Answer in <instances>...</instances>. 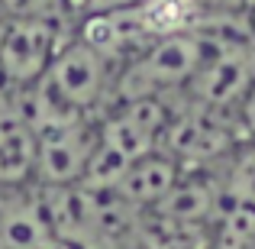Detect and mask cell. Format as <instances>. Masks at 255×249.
<instances>
[{
  "mask_svg": "<svg viewBox=\"0 0 255 249\" xmlns=\"http://www.w3.org/2000/svg\"><path fill=\"white\" fill-rule=\"evenodd\" d=\"M204 58H207V36L200 29L155 39L123 65L117 78L120 104L132 97H152V94H165V97L171 91L184 94V87L197 75Z\"/></svg>",
  "mask_w": 255,
  "mask_h": 249,
  "instance_id": "obj_1",
  "label": "cell"
},
{
  "mask_svg": "<svg viewBox=\"0 0 255 249\" xmlns=\"http://www.w3.org/2000/svg\"><path fill=\"white\" fill-rule=\"evenodd\" d=\"M236 146L239 133L233 113L207 110L197 104H181L174 110L171 123L165 126L162 139H158V149L171 156L184 172L220 165Z\"/></svg>",
  "mask_w": 255,
  "mask_h": 249,
  "instance_id": "obj_2",
  "label": "cell"
},
{
  "mask_svg": "<svg viewBox=\"0 0 255 249\" xmlns=\"http://www.w3.org/2000/svg\"><path fill=\"white\" fill-rule=\"evenodd\" d=\"M39 87L52 100L68 107V110L87 113L91 107H97L107 97V87H110V58L94 52L81 39L62 42L55 58H52V65L45 68Z\"/></svg>",
  "mask_w": 255,
  "mask_h": 249,
  "instance_id": "obj_3",
  "label": "cell"
},
{
  "mask_svg": "<svg viewBox=\"0 0 255 249\" xmlns=\"http://www.w3.org/2000/svg\"><path fill=\"white\" fill-rule=\"evenodd\" d=\"M58 45L55 19H6L0 26V81L13 87L42 81Z\"/></svg>",
  "mask_w": 255,
  "mask_h": 249,
  "instance_id": "obj_4",
  "label": "cell"
},
{
  "mask_svg": "<svg viewBox=\"0 0 255 249\" xmlns=\"http://www.w3.org/2000/svg\"><path fill=\"white\" fill-rule=\"evenodd\" d=\"M97 143V130L87 123L62 126V130L39 133V149H36V181L45 188H68L78 185L84 175L87 156Z\"/></svg>",
  "mask_w": 255,
  "mask_h": 249,
  "instance_id": "obj_5",
  "label": "cell"
},
{
  "mask_svg": "<svg viewBox=\"0 0 255 249\" xmlns=\"http://www.w3.org/2000/svg\"><path fill=\"white\" fill-rule=\"evenodd\" d=\"M220 204H223V191L220 181L207 178L204 172H181V178L174 181V188L152 207L158 220L181 227H204L217 217Z\"/></svg>",
  "mask_w": 255,
  "mask_h": 249,
  "instance_id": "obj_6",
  "label": "cell"
},
{
  "mask_svg": "<svg viewBox=\"0 0 255 249\" xmlns=\"http://www.w3.org/2000/svg\"><path fill=\"white\" fill-rule=\"evenodd\" d=\"M181 172H184V168L174 162L171 156H165L162 149H155V152H149V156L129 162L123 181L117 185L113 194H117L120 201H126L129 207H136V211H152V207L174 188V181L181 178Z\"/></svg>",
  "mask_w": 255,
  "mask_h": 249,
  "instance_id": "obj_7",
  "label": "cell"
},
{
  "mask_svg": "<svg viewBox=\"0 0 255 249\" xmlns=\"http://www.w3.org/2000/svg\"><path fill=\"white\" fill-rule=\"evenodd\" d=\"M39 136L16 107H0V188H19L36 178Z\"/></svg>",
  "mask_w": 255,
  "mask_h": 249,
  "instance_id": "obj_8",
  "label": "cell"
},
{
  "mask_svg": "<svg viewBox=\"0 0 255 249\" xmlns=\"http://www.w3.org/2000/svg\"><path fill=\"white\" fill-rule=\"evenodd\" d=\"M220 165H223V178H220L223 201L255 207V143H239Z\"/></svg>",
  "mask_w": 255,
  "mask_h": 249,
  "instance_id": "obj_9",
  "label": "cell"
},
{
  "mask_svg": "<svg viewBox=\"0 0 255 249\" xmlns=\"http://www.w3.org/2000/svg\"><path fill=\"white\" fill-rule=\"evenodd\" d=\"M62 0H0L6 19H55Z\"/></svg>",
  "mask_w": 255,
  "mask_h": 249,
  "instance_id": "obj_10",
  "label": "cell"
},
{
  "mask_svg": "<svg viewBox=\"0 0 255 249\" xmlns=\"http://www.w3.org/2000/svg\"><path fill=\"white\" fill-rule=\"evenodd\" d=\"M233 120H236L239 143H255V81L249 84V91L243 94V100L236 104Z\"/></svg>",
  "mask_w": 255,
  "mask_h": 249,
  "instance_id": "obj_11",
  "label": "cell"
},
{
  "mask_svg": "<svg viewBox=\"0 0 255 249\" xmlns=\"http://www.w3.org/2000/svg\"><path fill=\"white\" fill-rule=\"evenodd\" d=\"M204 16H226V13H246V0H197Z\"/></svg>",
  "mask_w": 255,
  "mask_h": 249,
  "instance_id": "obj_12",
  "label": "cell"
},
{
  "mask_svg": "<svg viewBox=\"0 0 255 249\" xmlns=\"http://www.w3.org/2000/svg\"><path fill=\"white\" fill-rule=\"evenodd\" d=\"M84 13H117V10H129V6H139L142 0H81Z\"/></svg>",
  "mask_w": 255,
  "mask_h": 249,
  "instance_id": "obj_13",
  "label": "cell"
},
{
  "mask_svg": "<svg viewBox=\"0 0 255 249\" xmlns=\"http://www.w3.org/2000/svg\"><path fill=\"white\" fill-rule=\"evenodd\" d=\"M36 249H78L75 243H68V240H58V237H52V240H45L42 246H36Z\"/></svg>",
  "mask_w": 255,
  "mask_h": 249,
  "instance_id": "obj_14",
  "label": "cell"
},
{
  "mask_svg": "<svg viewBox=\"0 0 255 249\" xmlns=\"http://www.w3.org/2000/svg\"><path fill=\"white\" fill-rule=\"evenodd\" d=\"M0 249H6V246H3V237H0Z\"/></svg>",
  "mask_w": 255,
  "mask_h": 249,
  "instance_id": "obj_15",
  "label": "cell"
},
{
  "mask_svg": "<svg viewBox=\"0 0 255 249\" xmlns=\"http://www.w3.org/2000/svg\"><path fill=\"white\" fill-rule=\"evenodd\" d=\"M246 3H249V0H246Z\"/></svg>",
  "mask_w": 255,
  "mask_h": 249,
  "instance_id": "obj_16",
  "label": "cell"
}]
</instances>
